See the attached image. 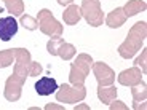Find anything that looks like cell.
Here are the masks:
<instances>
[{
  "label": "cell",
  "mask_w": 147,
  "mask_h": 110,
  "mask_svg": "<svg viewBox=\"0 0 147 110\" xmlns=\"http://www.w3.org/2000/svg\"><path fill=\"white\" fill-rule=\"evenodd\" d=\"M15 51V70L5 81L3 97L8 102H18L21 99L22 85L26 83L29 77V64H30V53L26 48H13Z\"/></svg>",
  "instance_id": "6da1fadb"
},
{
  "label": "cell",
  "mask_w": 147,
  "mask_h": 110,
  "mask_svg": "<svg viewBox=\"0 0 147 110\" xmlns=\"http://www.w3.org/2000/svg\"><path fill=\"white\" fill-rule=\"evenodd\" d=\"M147 37V24L146 21H139L129 29L128 35H126L125 42L118 46V54L123 59H129L136 54L138 51H141L144 42Z\"/></svg>",
  "instance_id": "7a4b0ae2"
},
{
  "label": "cell",
  "mask_w": 147,
  "mask_h": 110,
  "mask_svg": "<svg viewBox=\"0 0 147 110\" xmlns=\"http://www.w3.org/2000/svg\"><path fill=\"white\" fill-rule=\"evenodd\" d=\"M91 67H93V58L86 53H80L77 56V59L70 64V72H69L70 85L83 86Z\"/></svg>",
  "instance_id": "3957f363"
},
{
  "label": "cell",
  "mask_w": 147,
  "mask_h": 110,
  "mask_svg": "<svg viewBox=\"0 0 147 110\" xmlns=\"http://www.w3.org/2000/svg\"><path fill=\"white\" fill-rule=\"evenodd\" d=\"M37 22H38V29L42 34L51 37V38H58V37L63 35L64 27L61 26V22L56 21V18L53 16V13L47 8L38 11V16H37Z\"/></svg>",
  "instance_id": "277c9868"
},
{
  "label": "cell",
  "mask_w": 147,
  "mask_h": 110,
  "mask_svg": "<svg viewBox=\"0 0 147 110\" xmlns=\"http://www.w3.org/2000/svg\"><path fill=\"white\" fill-rule=\"evenodd\" d=\"M82 16L91 27H99L104 22V13L101 8V0H82Z\"/></svg>",
  "instance_id": "5b68a950"
},
{
  "label": "cell",
  "mask_w": 147,
  "mask_h": 110,
  "mask_svg": "<svg viewBox=\"0 0 147 110\" xmlns=\"http://www.w3.org/2000/svg\"><path fill=\"white\" fill-rule=\"evenodd\" d=\"M86 97V88L83 86H75V85H61L56 91V101L61 104H75L82 102Z\"/></svg>",
  "instance_id": "8992f818"
},
{
  "label": "cell",
  "mask_w": 147,
  "mask_h": 110,
  "mask_svg": "<svg viewBox=\"0 0 147 110\" xmlns=\"http://www.w3.org/2000/svg\"><path fill=\"white\" fill-rule=\"evenodd\" d=\"M93 73L96 77V81L99 86H107V85H114L115 81V72L107 66L106 62H93Z\"/></svg>",
  "instance_id": "52a82bcc"
},
{
  "label": "cell",
  "mask_w": 147,
  "mask_h": 110,
  "mask_svg": "<svg viewBox=\"0 0 147 110\" xmlns=\"http://www.w3.org/2000/svg\"><path fill=\"white\" fill-rule=\"evenodd\" d=\"M18 34V21L15 16H7L0 18V40L8 42Z\"/></svg>",
  "instance_id": "ba28073f"
},
{
  "label": "cell",
  "mask_w": 147,
  "mask_h": 110,
  "mask_svg": "<svg viewBox=\"0 0 147 110\" xmlns=\"http://www.w3.org/2000/svg\"><path fill=\"white\" fill-rule=\"evenodd\" d=\"M142 75L144 73L141 72L139 67H129V69L123 70V72L120 73L117 77L118 83L123 85V86H134V85H138L141 80H142Z\"/></svg>",
  "instance_id": "9c48e42d"
},
{
  "label": "cell",
  "mask_w": 147,
  "mask_h": 110,
  "mask_svg": "<svg viewBox=\"0 0 147 110\" xmlns=\"http://www.w3.org/2000/svg\"><path fill=\"white\" fill-rule=\"evenodd\" d=\"M58 81L51 77H43L40 80H37L35 83V91L38 96H50L58 89Z\"/></svg>",
  "instance_id": "30bf717a"
},
{
  "label": "cell",
  "mask_w": 147,
  "mask_h": 110,
  "mask_svg": "<svg viewBox=\"0 0 147 110\" xmlns=\"http://www.w3.org/2000/svg\"><path fill=\"white\" fill-rule=\"evenodd\" d=\"M104 21H106V24L110 29H117V27H121L125 24L126 16L123 13V10H121V7H118V8L110 11L109 15H107V18H104Z\"/></svg>",
  "instance_id": "8fae6325"
},
{
  "label": "cell",
  "mask_w": 147,
  "mask_h": 110,
  "mask_svg": "<svg viewBox=\"0 0 147 110\" xmlns=\"http://www.w3.org/2000/svg\"><path fill=\"white\" fill-rule=\"evenodd\" d=\"M146 8H147V3L144 0H128L125 7H121V10H123L126 18H131V16H136L141 11H146Z\"/></svg>",
  "instance_id": "7c38bea8"
},
{
  "label": "cell",
  "mask_w": 147,
  "mask_h": 110,
  "mask_svg": "<svg viewBox=\"0 0 147 110\" xmlns=\"http://www.w3.org/2000/svg\"><path fill=\"white\" fill-rule=\"evenodd\" d=\"M63 19L66 24H69V26H75L78 21L82 19V11H80V7H77V5H67V8L64 10L63 13Z\"/></svg>",
  "instance_id": "4fadbf2b"
},
{
  "label": "cell",
  "mask_w": 147,
  "mask_h": 110,
  "mask_svg": "<svg viewBox=\"0 0 147 110\" xmlns=\"http://www.w3.org/2000/svg\"><path fill=\"white\" fill-rule=\"evenodd\" d=\"M98 97L102 104H110L117 97V88L114 85H107V86H99L98 88Z\"/></svg>",
  "instance_id": "5bb4252c"
},
{
  "label": "cell",
  "mask_w": 147,
  "mask_h": 110,
  "mask_svg": "<svg viewBox=\"0 0 147 110\" xmlns=\"http://www.w3.org/2000/svg\"><path fill=\"white\" fill-rule=\"evenodd\" d=\"M131 96L133 99H134V102H144L147 97V85L144 80H141L138 85H134V86H131Z\"/></svg>",
  "instance_id": "9a60e30c"
},
{
  "label": "cell",
  "mask_w": 147,
  "mask_h": 110,
  "mask_svg": "<svg viewBox=\"0 0 147 110\" xmlns=\"http://www.w3.org/2000/svg\"><path fill=\"white\" fill-rule=\"evenodd\" d=\"M5 8L8 10V13H11V16H21L24 13V2L22 0H3Z\"/></svg>",
  "instance_id": "2e32d148"
},
{
  "label": "cell",
  "mask_w": 147,
  "mask_h": 110,
  "mask_svg": "<svg viewBox=\"0 0 147 110\" xmlns=\"http://www.w3.org/2000/svg\"><path fill=\"white\" fill-rule=\"evenodd\" d=\"M75 54H77L75 46H74V45H70V43H67V42H64V43L59 46V50H58V56L61 59H64V61H70V59H72Z\"/></svg>",
  "instance_id": "e0dca14e"
},
{
  "label": "cell",
  "mask_w": 147,
  "mask_h": 110,
  "mask_svg": "<svg viewBox=\"0 0 147 110\" xmlns=\"http://www.w3.org/2000/svg\"><path fill=\"white\" fill-rule=\"evenodd\" d=\"M13 62H15V51H13V48L2 50L0 51V69L11 66Z\"/></svg>",
  "instance_id": "ac0fdd59"
},
{
  "label": "cell",
  "mask_w": 147,
  "mask_h": 110,
  "mask_svg": "<svg viewBox=\"0 0 147 110\" xmlns=\"http://www.w3.org/2000/svg\"><path fill=\"white\" fill-rule=\"evenodd\" d=\"M19 24H21L24 29H27V30H37L38 29V22H37V19L32 18V16H29V15H21Z\"/></svg>",
  "instance_id": "d6986e66"
},
{
  "label": "cell",
  "mask_w": 147,
  "mask_h": 110,
  "mask_svg": "<svg viewBox=\"0 0 147 110\" xmlns=\"http://www.w3.org/2000/svg\"><path fill=\"white\" fill-rule=\"evenodd\" d=\"M63 43H64V38H61V37H58V38H50V42L47 43V51L51 56H58V50Z\"/></svg>",
  "instance_id": "ffe728a7"
},
{
  "label": "cell",
  "mask_w": 147,
  "mask_h": 110,
  "mask_svg": "<svg viewBox=\"0 0 147 110\" xmlns=\"http://www.w3.org/2000/svg\"><path fill=\"white\" fill-rule=\"evenodd\" d=\"M146 62H147V50L146 48H142L141 50V56L134 61V64H136V67H141V70H142V73H146V70H147V66H146Z\"/></svg>",
  "instance_id": "44dd1931"
},
{
  "label": "cell",
  "mask_w": 147,
  "mask_h": 110,
  "mask_svg": "<svg viewBox=\"0 0 147 110\" xmlns=\"http://www.w3.org/2000/svg\"><path fill=\"white\" fill-rule=\"evenodd\" d=\"M42 66L38 62H34V61H30V64H29V77H38L42 73Z\"/></svg>",
  "instance_id": "7402d4cb"
},
{
  "label": "cell",
  "mask_w": 147,
  "mask_h": 110,
  "mask_svg": "<svg viewBox=\"0 0 147 110\" xmlns=\"http://www.w3.org/2000/svg\"><path fill=\"white\" fill-rule=\"evenodd\" d=\"M109 105H110V109H112V110H117V109H121V110H125V109H126V105H125V104H123V102H121V101H115V102H114V101H112V102H110Z\"/></svg>",
  "instance_id": "603a6c76"
},
{
  "label": "cell",
  "mask_w": 147,
  "mask_h": 110,
  "mask_svg": "<svg viewBox=\"0 0 147 110\" xmlns=\"http://www.w3.org/2000/svg\"><path fill=\"white\" fill-rule=\"evenodd\" d=\"M56 2H58L59 5H63V7H64V5H70L74 0H56Z\"/></svg>",
  "instance_id": "cb8c5ba5"
},
{
  "label": "cell",
  "mask_w": 147,
  "mask_h": 110,
  "mask_svg": "<svg viewBox=\"0 0 147 110\" xmlns=\"http://www.w3.org/2000/svg\"><path fill=\"white\" fill-rule=\"evenodd\" d=\"M47 110H50V109H63V107H59V105H51V104H48L47 107H45Z\"/></svg>",
  "instance_id": "d4e9b609"
},
{
  "label": "cell",
  "mask_w": 147,
  "mask_h": 110,
  "mask_svg": "<svg viewBox=\"0 0 147 110\" xmlns=\"http://www.w3.org/2000/svg\"><path fill=\"white\" fill-rule=\"evenodd\" d=\"M133 107H134V109H139V107H141V109H146V104H141V105H139V104H134V105H133Z\"/></svg>",
  "instance_id": "484cf974"
}]
</instances>
